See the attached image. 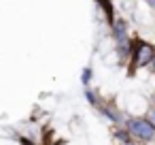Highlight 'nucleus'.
Returning <instances> with one entry per match:
<instances>
[{
	"label": "nucleus",
	"instance_id": "obj_1",
	"mask_svg": "<svg viewBox=\"0 0 155 145\" xmlns=\"http://www.w3.org/2000/svg\"><path fill=\"white\" fill-rule=\"evenodd\" d=\"M125 130L130 132V136L138 143H149L155 139V126L147 119V117H132L125 124Z\"/></svg>",
	"mask_w": 155,
	"mask_h": 145
},
{
	"label": "nucleus",
	"instance_id": "obj_2",
	"mask_svg": "<svg viewBox=\"0 0 155 145\" xmlns=\"http://www.w3.org/2000/svg\"><path fill=\"white\" fill-rule=\"evenodd\" d=\"M155 58V47L147 41H134V54H132V71L144 68L153 62Z\"/></svg>",
	"mask_w": 155,
	"mask_h": 145
},
{
	"label": "nucleus",
	"instance_id": "obj_3",
	"mask_svg": "<svg viewBox=\"0 0 155 145\" xmlns=\"http://www.w3.org/2000/svg\"><path fill=\"white\" fill-rule=\"evenodd\" d=\"M98 111L106 117V119H110L113 124H117V126H123L125 128V124H127V119L123 117V113L113 105V102H102L100 107H98Z\"/></svg>",
	"mask_w": 155,
	"mask_h": 145
},
{
	"label": "nucleus",
	"instance_id": "obj_4",
	"mask_svg": "<svg viewBox=\"0 0 155 145\" xmlns=\"http://www.w3.org/2000/svg\"><path fill=\"white\" fill-rule=\"evenodd\" d=\"M110 32H113V39L115 43H121V41H127V24L123 17H115L113 24H110Z\"/></svg>",
	"mask_w": 155,
	"mask_h": 145
},
{
	"label": "nucleus",
	"instance_id": "obj_5",
	"mask_svg": "<svg viewBox=\"0 0 155 145\" xmlns=\"http://www.w3.org/2000/svg\"><path fill=\"white\" fill-rule=\"evenodd\" d=\"M85 98H87V102H89L91 107H96V109H98V107L102 105V100L98 98V94H96V92H94L91 88H85Z\"/></svg>",
	"mask_w": 155,
	"mask_h": 145
},
{
	"label": "nucleus",
	"instance_id": "obj_6",
	"mask_svg": "<svg viewBox=\"0 0 155 145\" xmlns=\"http://www.w3.org/2000/svg\"><path fill=\"white\" fill-rule=\"evenodd\" d=\"M91 77H94V71H91L89 66H85V68L81 71V83H83L85 88H89V83H91Z\"/></svg>",
	"mask_w": 155,
	"mask_h": 145
},
{
	"label": "nucleus",
	"instance_id": "obj_7",
	"mask_svg": "<svg viewBox=\"0 0 155 145\" xmlns=\"http://www.w3.org/2000/svg\"><path fill=\"white\" fill-rule=\"evenodd\" d=\"M113 134H115V139H117V141H121V143H125V141H130V139H132V136H130V132H127L125 128H117Z\"/></svg>",
	"mask_w": 155,
	"mask_h": 145
},
{
	"label": "nucleus",
	"instance_id": "obj_8",
	"mask_svg": "<svg viewBox=\"0 0 155 145\" xmlns=\"http://www.w3.org/2000/svg\"><path fill=\"white\" fill-rule=\"evenodd\" d=\"M147 119H149V122H151V124L155 126V107H153V109L149 111V115H147Z\"/></svg>",
	"mask_w": 155,
	"mask_h": 145
},
{
	"label": "nucleus",
	"instance_id": "obj_9",
	"mask_svg": "<svg viewBox=\"0 0 155 145\" xmlns=\"http://www.w3.org/2000/svg\"><path fill=\"white\" fill-rule=\"evenodd\" d=\"M121 145H140V143L134 141V139H130V141H125V143H121Z\"/></svg>",
	"mask_w": 155,
	"mask_h": 145
},
{
	"label": "nucleus",
	"instance_id": "obj_10",
	"mask_svg": "<svg viewBox=\"0 0 155 145\" xmlns=\"http://www.w3.org/2000/svg\"><path fill=\"white\" fill-rule=\"evenodd\" d=\"M149 71H153V73H155V58H153V62L149 64Z\"/></svg>",
	"mask_w": 155,
	"mask_h": 145
},
{
	"label": "nucleus",
	"instance_id": "obj_11",
	"mask_svg": "<svg viewBox=\"0 0 155 145\" xmlns=\"http://www.w3.org/2000/svg\"><path fill=\"white\" fill-rule=\"evenodd\" d=\"M24 145H38V143H34V141H28V139H24Z\"/></svg>",
	"mask_w": 155,
	"mask_h": 145
},
{
	"label": "nucleus",
	"instance_id": "obj_12",
	"mask_svg": "<svg viewBox=\"0 0 155 145\" xmlns=\"http://www.w3.org/2000/svg\"><path fill=\"white\" fill-rule=\"evenodd\" d=\"M149 5H151V7H153V9H155V0H149Z\"/></svg>",
	"mask_w": 155,
	"mask_h": 145
},
{
	"label": "nucleus",
	"instance_id": "obj_13",
	"mask_svg": "<svg viewBox=\"0 0 155 145\" xmlns=\"http://www.w3.org/2000/svg\"><path fill=\"white\" fill-rule=\"evenodd\" d=\"M96 2H100V0H96Z\"/></svg>",
	"mask_w": 155,
	"mask_h": 145
}]
</instances>
